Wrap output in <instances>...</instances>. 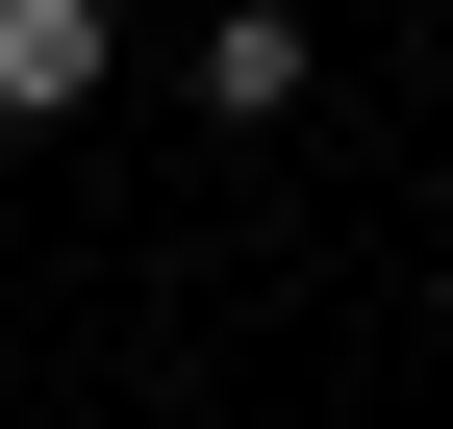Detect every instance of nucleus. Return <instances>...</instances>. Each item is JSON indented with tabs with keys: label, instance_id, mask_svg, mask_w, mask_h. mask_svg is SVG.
<instances>
[{
	"label": "nucleus",
	"instance_id": "f257e3e1",
	"mask_svg": "<svg viewBox=\"0 0 453 429\" xmlns=\"http://www.w3.org/2000/svg\"><path fill=\"white\" fill-rule=\"evenodd\" d=\"M101 101V0H0V127H76Z\"/></svg>",
	"mask_w": 453,
	"mask_h": 429
},
{
	"label": "nucleus",
	"instance_id": "f03ea898",
	"mask_svg": "<svg viewBox=\"0 0 453 429\" xmlns=\"http://www.w3.org/2000/svg\"><path fill=\"white\" fill-rule=\"evenodd\" d=\"M202 101L277 127V101H303V0H226V26H202Z\"/></svg>",
	"mask_w": 453,
	"mask_h": 429
}]
</instances>
